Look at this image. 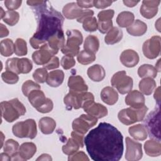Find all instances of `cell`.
I'll use <instances>...</instances> for the list:
<instances>
[{
    "label": "cell",
    "mask_w": 161,
    "mask_h": 161,
    "mask_svg": "<svg viewBox=\"0 0 161 161\" xmlns=\"http://www.w3.org/2000/svg\"><path fill=\"white\" fill-rule=\"evenodd\" d=\"M86 150L94 161H118L123 153V137L112 125L101 122L84 140Z\"/></svg>",
    "instance_id": "cell-1"
},
{
    "label": "cell",
    "mask_w": 161,
    "mask_h": 161,
    "mask_svg": "<svg viewBox=\"0 0 161 161\" xmlns=\"http://www.w3.org/2000/svg\"><path fill=\"white\" fill-rule=\"evenodd\" d=\"M26 3L35 11L38 21L36 31L30 39V43L34 49H38L50 37L62 30L64 18L50 4L47 6V1H28Z\"/></svg>",
    "instance_id": "cell-2"
},
{
    "label": "cell",
    "mask_w": 161,
    "mask_h": 161,
    "mask_svg": "<svg viewBox=\"0 0 161 161\" xmlns=\"http://www.w3.org/2000/svg\"><path fill=\"white\" fill-rule=\"evenodd\" d=\"M64 102L68 110H71L72 108L78 109L80 108L84 110L94 102V97L92 93L89 92L69 91L64 97Z\"/></svg>",
    "instance_id": "cell-3"
},
{
    "label": "cell",
    "mask_w": 161,
    "mask_h": 161,
    "mask_svg": "<svg viewBox=\"0 0 161 161\" xmlns=\"http://www.w3.org/2000/svg\"><path fill=\"white\" fill-rule=\"evenodd\" d=\"M0 106L2 117L9 123L13 122L26 113L25 106L17 98L2 101Z\"/></svg>",
    "instance_id": "cell-4"
},
{
    "label": "cell",
    "mask_w": 161,
    "mask_h": 161,
    "mask_svg": "<svg viewBox=\"0 0 161 161\" xmlns=\"http://www.w3.org/2000/svg\"><path fill=\"white\" fill-rule=\"evenodd\" d=\"M67 36L65 45L61 49L65 55L76 56L79 53V46L83 41V36L80 31L77 30H68L66 31Z\"/></svg>",
    "instance_id": "cell-5"
},
{
    "label": "cell",
    "mask_w": 161,
    "mask_h": 161,
    "mask_svg": "<svg viewBox=\"0 0 161 161\" xmlns=\"http://www.w3.org/2000/svg\"><path fill=\"white\" fill-rule=\"evenodd\" d=\"M148 111V108L145 105L140 108H128L119 111L118 118L120 122L125 125H130L136 122L142 121Z\"/></svg>",
    "instance_id": "cell-6"
},
{
    "label": "cell",
    "mask_w": 161,
    "mask_h": 161,
    "mask_svg": "<svg viewBox=\"0 0 161 161\" xmlns=\"http://www.w3.org/2000/svg\"><path fill=\"white\" fill-rule=\"evenodd\" d=\"M12 131L16 137L33 139L37 134L36 124L34 119H28L24 121L15 123L13 126Z\"/></svg>",
    "instance_id": "cell-7"
},
{
    "label": "cell",
    "mask_w": 161,
    "mask_h": 161,
    "mask_svg": "<svg viewBox=\"0 0 161 161\" xmlns=\"http://www.w3.org/2000/svg\"><path fill=\"white\" fill-rule=\"evenodd\" d=\"M64 16L69 19H76L79 23H82L86 18L93 16L94 11L91 9H82L76 3H70L65 4L62 9Z\"/></svg>",
    "instance_id": "cell-8"
},
{
    "label": "cell",
    "mask_w": 161,
    "mask_h": 161,
    "mask_svg": "<svg viewBox=\"0 0 161 161\" xmlns=\"http://www.w3.org/2000/svg\"><path fill=\"white\" fill-rule=\"evenodd\" d=\"M160 108L155 109L150 112L144 121L145 127L150 138L160 140Z\"/></svg>",
    "instance_id": "cell-9"
},
{
    "label": "cell",
    "mask_w": 161,
    "mask_h": 161,
    "mask_svg": "<svg viewBox=\"0 0 161 161\" xmlns=\"http://www.w3.org/2000/svg\"><path fill=\"white\" fill-rule=\"evenodd\" d=\"M111 83L121 94L128 93L133 87V79L126 75L125 70H121L115 73L111 79Z\"/></svg>",
    "instance_id": "cell-10"
},
{
    "label": "cell",
    "mask_w": 161,
    "mask_h": 161,
    "mask_svg": "<svg viewBox=\"0 0 161 161\" xmlns=\"http://www.w3.org/2000/svg\"><path fill=\"white\" fill-rule=\"evenodd\" d=\"M97 122V119L96 118L88 114H83L73 121L72 126L74 131L84 135L91 128L93 127Z\"/></svg>",
    "instance_id": "cell-11"
},
{
    "label": "cell",
    "mask_w": 161,
    "mask_h": 161,
    "mask_svg": "<svg viewBox=\"0 0 161 161\" xmlns=\"http://www.w3.org/2000/svg\"><path fill=\"white\" fill-rule=\"evenodd\" d=\"M160 36H153L143 43L142 51L147 58L154 59L159 55L160 52Z\"/></svg>",
    "instance_id": "cell-12"
},
{
    "label": "cell",
    "mask_w": 161,
    "mask_h": 161,
    "mask_svg": "<svg viewBox=\"0 0 161 161\" xmlns=\"http://www.w3.org/2000/svg\"><path fill=\"white\" fill-rule=\"evenodd\" d=\"M126 150L125 158L128 161H137L143 156L142 145L140 143L134 141L130 137L126 138Z\"/></svg>",
    "instance_id": "cell-13"
},
{
    "label": "cell",
    "mask_w": 161,
    "mask_h": 161,
    "mask_svg": "<svg viewBox=\"0 0 161 161\" xmlns=\"http://www.w3.org/2000/svg\"><path fill=\"white\" fill-rule=\"evenodd\" d=\"M57 53L58 52L50 48L46 43L43 45L38 50L33 53L32 59L36 64L44 65Z\"/></svg>",
    "instance_id": "cell-14"
},
{
    "label": "cell",
    "mask_w": 161,
    "mask_h": 161,
    "mask_svg": "<svg viewBox=\"0 0 161 161\" xmlns=\"http://www.w3.org/2000/svg\"><path fill=\"white\" fill-rule=\"evenodd\" d=\"M160 1H142L140 12L143 17L147 19L153 18L158 12V6Z\"/></svg>",
    "instance_id": "cell-15"
},
{
    "label": "cell",
    "mask_w": 161,
    "mask_h": 161,
    "mask_svg": "<svg viewBox=\"0 0 161 161\" xmlns=\"http://www.w3.org/2000/svg\"><path fill=\"white\" fill-rule=\"evenodd\" d=\"M145 103L144 96L137 90L130 91L125 97V103L133 108H140L145 106Z\"/></svg>",
    "instance_id": "cell-16"
},
{
    "label": "cell",
    "mask_w": 161,
    "mask_h": 161,
    "mask_svg": "<svg viewBox=\"0 0 161 161\" xmlns=\"http://www.w3.org/2000/svg\"><path fill=\"white\" fill-rule=\"evenodd\" d=\"M119 60L121 64L126 67H133L139 62V55L136 52L131 49H127L122 52Z\"/></svg>",
    "instance_id": "cell-17"
},
{
    "label": "cell",
    "mask_w": 161,
    "mask_h": 161,
    "mask_svg": "<svg viewBox=\"0 0 161 161\" xmlns=\"http://www.w3.org/2000/svg\"><path fill=\"white\" fill-rule=\"evenodd\" d=\"M68 87L70 91L75 92H87L88 90L84 79L80 75H70L68 80Z\"/></svg>",
    "instance_id": "cell-18"
},
{
    "label": "cell",
    "mask_w": 161,
    "mask_h": 161,
    "mask_svg": "<svg viewBox=\"0 0 161 161\" xmlns=\"http://www.w3.org/2000/svg\"><path fill=\"white\" fill-rule=\"evenodd\" d=\"M101 98L104 103L108 105H113L118 101V94L113 87L108 86L102 89Z\"/></svg>",
    "instance_id": "cell-19"
},
{
    "label": "cell",
    "mask_w": 161,
    "mask_h": 161,
    "mask_svg": "<svg viewBox=\"0 0 161 161\" xmlns=\"http://www.w3.org/2000/svg\"><path fill=\"white\" fill-rule=\"evenodd\" d=\"M47 43L50 48L57 52H58L60 49L61 50L65 45V36L63 30L50 37Z\"/></svg>",
    "instance_id": "cell-20"
},
{
    "label": "cell",
    "mask_w": 161,
    "mask_h": 161,
    "mask_svg": "<svg viewBox=\"0 0 161 161\" xmlns=\"http://www.w3.org/2000/svg\"><path fill=\"white\" fill-rule=\"evenodd\" d=\"M84 111L86 112L88 114L92 116L97 119L103 118L107 116L108 111L106 106H103L99 103H93L86 109H84Z\"/></svg>",
    "instance_id": "cell-21"
},
{
    "label": "cell",
    "mask_w": 161,
    "mask_h": 161,
    "mask_svg": "<svg viewBox=\"0 0 161 161\" xmlns=\"http://www.w3.org/2000/svg\"><path fill=\"white\" fill-rule=\"evenodd\" d=\"M147 30V25L143 21L140 19H136L133 23L126 28L127 32L135 36H140L143 35Z\"/></svg>",
    "instance_id": "cell-22"
},
{
    "label": "cell",
    "mask_w": 161,
    "mask_h": 161,
    "mask_svg": "<svg viewBox=\"0 0 161 161\" xmlns=\"http://www.w3.org/2000/svg\"><path fill=\"white\" fill-rule=\"evenodd\" d=\"M144 150L150 157H158L161 154V144L157 140H149L144 143Z\"/></svg>",
    "instance_id": "cell-23"
},
{
    "label": "cell",
    "mask_w": 161,
    "mask_h": 161,
    "mask_svg": "<svg viewBox=\"0 0 161 161\" xmlns=\"http://www.w3.org/2000/svg\"><path fill=\"white\" fill-rule=\"evenodd\" d=\"M87 74L89 78L94 82L103 80L106 75L104 69L99 64H95L89 67Z\"/></svg>",
    "instance_id": "cell-24"
},
{
    "label": "cell",
    "mask_w": 161,
    "mask_h": 161,
    "mask_svg": "<svg viewBox=\"0 0 161 161\" xmlns=\"http://www.w3.org/2000/svg\"><path fill=\"white\" fill-rule=\"evenodd\" d=\"M64 79V73L61 70H55L48 74L46 82L50 87H57L60 86Z\"/></svg>",
    "instance_id": "cell-25"
},
{
    "label": "cell",
    "mask_w": 161,
    "mask_h": 161,
    "mask_svg": "<svg viewBox=\"0 0 161 161\" xmlns=\"http://www.w3.org/2000/svg\"><path fill=\"white\" fill-rule=\"evenodd\" d=\"M28 98L30 104L36 109L46 101L47 97L42 91L38 89L31 91L28 96Z\"/></svg>",
    "instance_id": "cell-26"
},
{
    "label": "cell",
    "mask_w": 161,
    "mask_h": 161,
    "mask_svg": "<svg viewBox=\"0 0 161 161\" xmlns=\"http://www.w3.org/2000/svg\"><path fill=\"white\" fill-rule=\"evenodd\" d=\"M36 147L33 142H25L19 148L18 153L24 160L30 159L36 153Z\"/></svg>",
    "instance_id": "cell-27"
},
{
    "label": "cell",
    "mask_w": 161,
    "mask_h": 161,
    "mask_svg": "<svg viewBox=\"0 0 161 161\" xmlns=\"http://www.w3.org/2000/svg\"><path fill=\"white\" fill-rule=\"evenodd\" d=\"M38 126L42 133L49 135L54 131L56 127V122L52 118L43 117L39 120Z\"/></svg>",
    "instance_id": "cell-28"
},
{
    "label": "cell",
    "mask_w": 161,
    "mask_h": 161,
    "mask_svg": "<svg viewBox=\"0 0 161 161\" xmlns=\"http://www.w3.org/2000/svg\"><path fill=\"white\" fill-rule=\"evenodd\" d=\"M123 37V31L118 27H113L104 37V42L108 45H113L119 42Z\"/></svg>",
    "instance_id": "cell-29"
},
{
    "label": "cell",
    "mask_w": 161,
    "mask_h": 161,
    "mask_svg": "<svg viewBox=\"0 0 161 161\" xmlns=\"http://www.w3.org/2000/svg\"><path fill=\"white\" fill-rule=\"evenodd\" d=\"M129 134L134 139L137 140H145L147 138V132L144 125L138 124L128 128Z\"/></svg>",
    "instance_id": "cell-30"
},
{
    "label": "cell",
    "mask_w": 161,
    "mask_h": 161,
    "mask_svg": "<svg viewBox=\"0 0 161 161\" xmlns=\"http://www.w3.org/2000/svg\"><path fill=\"white\" fill-rule=\"evenodd\" d=\"M138 87L142 93L148 96L153 92V91L156 87V82L151 77H145L140 81Z\"/></svg>",
    "instance_id": "cell-31"
},
{
    "label": "cell",
    "mask_w": 161,
    "mask_h": 161,
    "mask_svg": "<svg viewBox=\"0 0 161 161\" xmlns=\"http://www.w3.org/2000/svg\"><path fill=\"white\" fill-rule=\"evenodd\" d=\"M135 16L130 11H122L116 18V23L121 28H127L134 21Z\"/></svg>",
    "instance_id": "cell-32"
},
{
    "label": "cell",
    "mask_w": 161,
    "mask_h": 161,
    "mask_svg": "<svg viewBox=\"0 0 161 161\" xmlns=\"http://www.w3.org/2000/svg\"><path fill=\"white\" fill-rule=\"evenodd\" d=\"M99 48V41L97 36L90 35L87 36L84 41V48L94 53H96Z\"/></svg>",
    "instance_id": "cell-33"
},
{
    "label": "cell",
    "mask_w": 161,
    "mask_h": 161,
    "mask_svg": "<svg viewBox=\"0 0 161 161\" xmlns=\"http://www.w3.org/2000/svg\"><path fill=\"white\" fill-rule=\"evenodd\" d=\"M138 74L142 78L151 77L153 79L157 75V70L152 65L143 64L138 68Z\"/></svg>",
    "instance_id": "cell-34"
},
{
    "label": "cell",
    "mask_w": 161,
    "mask_h": 161,
    "mask_svg": "<svg viewBox=\"0 0 161 161\" xmlns=\"http://www.w3.org/2000/svg\"><path fill=\"white\" fill-rule=\"evenodd\" d=\"M0 52L4 57H9L14 52V44L12 40L6 38L0 43Z\"/></svg>",
    "instance_id": "cell-35"
},
{
    "label": "cell",
    "mask_w": 161,
    "mask_h": 161,
    "mask_svg": "<svg viewBox=\"0 0 161 161\" xmlns=\"http://www.w3.org/2000/svg\"><path fill=\"white\" fill-rule=\"evenodd\" d=\"M80 145L79 143L73 138L68 139L67 143L62 147V152L64 153L67 155H70L77 152L79 150Z\"/></svg>",
    "instance_id": "cell-36"
},
{
    "label": "cell",
    "mask_w": 161,
    "mask_h": 161,
    "mask_svg": "<svg viewBox=\"0 0 161 161\" xmlns=\"http://www.w3.org/2000/svg\"><path fill=\"white\" fill-rule=\"evenodd\" d=\"M95 59V53L85 50L80 51L77 55V60L78 62L82 65H88L93 62Z\"/></svg>",
    "instance_id": "cell-37"
},
{
    "label": "cell",
    "mask_w": 161,
    "mask_h": 161,
    "mask_svg": "<svg viewBox=\"0 0 161 161\" xmlns=\"http://www.w3.org/2000/svg\"><path fill=\"white\" fill-rule=\"evenodd\" d=\"M14 52L18 56H24L27 54L26 42L23 38H17L14 43Z\"/></svg>",
    "instance_id": "cell-38"
},
{
    "label": "cell",
    "mask_w": 161,
    "mask_h": 161,
    "mask_svg": "<svg viewBox=\"0 0 161 161\" xmlns=\"http://www.w3.org/2000/svg\"><path fill=\"white\" fill-rule=\"evenodd\" d=\"M18 68L19 74H28L31 70L33 64L30 59L27 58H21L18 60Z\"/></svg>",
    "instance_id": "cell-39"
},
{
    "label": "cell",
    "mask_w": 161,
    "mask_h": 161,
    "mask_svg": "<svg viewBox=\"0 0 161 161\" xmlns=\"http://www.w3.org/2000/svg\"><path fill=\"white\" fill-rule=\"evenodd\" d=\"M19 14L15 11H7L3 18V21L9 26L15 25L19 21Z\"/></svg>",
    "instance_id": "cell-40"
},
{
    "label": "cell",
    "mask_w": 161,
    "mask_h": 161,
    "mask_svg": "<svg viewBox=\"0 0 161 161\" xmlns=\"http://www.w3.org/2000/svg\"><path fill=\"white\" fill-rule=\"evenodd\" d=\"M19 148V143L14 140L13 139H8L4 144V152L12 156L13 154L16 153Z\"/></svg>",
    "instance_id": "cell-41"
},
{
    "label": "cell",
    "mask_w": 161,
    "mask_h": 161,
    "mask_svg": "<svg viewBox=\"0 0 161 161\" xmlns=\"http://www.w3.org/2000/svg\"><path fill=\"white\" fill-rule=\"evenodd\" d=\"M40 89H41V87L38 84H37L35 82H33L31 80H28L23 84L21 90H22L23 94L25 96L28 97V96L31 91H33L34 90Z\"/></svg>",
    "instance_id": "cell-42"
},
{
    "label": "cell",
    "mask_w": 161,
    "mask_h": 161,
    "mask_svg": "<svg viewBox=\"0 0 161 161\" xmlns=\"http://www.w3.org/2000/svg\"><path fill=\"white\" fill-rule=\"evenodd\" d=\"M83 28L89 32H93L97 29V21L95 17L91 16L86 18L82 22Z\"/></svg>",
    "instance_id": "cell-43"
},
{
    "label": "cell",
    "mask_w": 161,
    "mask_h": 161,
    "mask_svg": "<svg viewBox=\"0 0 161 161\" xmlns=\"http://www.w3.org/2000/svg\"><path fill=\"white\" fill-rule=\"evenodd\" d=\"M48 74V73L45 68H38L33 72V78L35 82L38 83H43L47 80Z\"/></svg>",
    "instance_id": "cell-44"
},
{
    "label": "cell",
    "mask_w": 161,
    "mask_h": 161,
    "mask_svg": "<svg viewBox=\"0 0 161 161\" xmlns=\"http://www.w3.org/2000/svg\"><path fill=\"white\" fill-rule=\"evenodd\" d=\"M1 78L5 83L9 84H14L19 80V77L18 74L8 70L2 73Z\"/></svg>",
    "instance_id": "cell-45"
},
{
    "label": "cell",
    "mask_w": 161,
    "mask_h": 161,
    "mask_svg": "<svg viewBox=\"0 0 161 161\" xmlns=\"http://www.w3.org/2000/svg\"><path fill=\"white\" fill-rule=\"evenodd\" d=\"M18 58H8L6 62V70L13 72L16 74H19L18 68Z\"/></svg>",
    "instance_id": "cell-46"
},
{
    "label": "cell",
    "mask_w": 161,
    "mask_h": 161,
    "mask_svg": "<svg viewBox=\"0 0 161 161\" xmlns=\"http://www.w3.org/2000/svg\"><path fill=\"white\" fill-rule=\"evenodd\" d=\"M60 64L65 70H68L75 65V60L73 57L64 55L61 59Z\"/></svg>",
    "instance_id": "cell-47"
},
{
    "label": "cell",
    "mask_w": 161,
    "mask_h": 161,
    "mask_svg": "<svg viewBox=\"0 0 161 161\" xmlns=\"http://www.w3.org/2000/svg\"><path fill=\"white\" fill-rule=\"evenodd\" d=\"M113 28V21H97V28L101 33H108Z\"/></svg>",
    "instance_id": "cell-48"
},
{
    "label": "cell",
    "mask_w": 161,
    "mask_h": 161,
    "mask_svg": "<svg viewBox=\"0 0 161 161\" xmlns=\"http://www.w3.org/2000/svg\"><path fill=\"white\" fill-rule=\"evenodd\" d=\"M114 11L113 9H107L103 10L100 11L97 14L98 21H109L111 20L113 17L114 16Z\"/></svg>",
    "instance_id": "cell-49"
},
{
    "label": "cell",
    "mask_w": 161,
    "mask_h": 161,
    "mask_svg": "<svg viewBox=\"0 0 161 161\" xmlns=\"http://www.w3.org/2000/svg\"><path fill=\"white\" fill-rule=\"evenodd\" d=\"M53 104L52 101L49 98H47L46 101L40 107L37 108L36 110L42 113H47L50 112L53 109Z\"/></svg>",
    "instance_id": "cell-50"
},
{
    "label": "cell",
    "mask_w": 161,
    "mask_h": 161,
    "mask_svg": "<svg viewBox=\"0 0 161 161\" xmlns=\"http://www.w3.org/2000/svg\"><path fill=\"white\" fill-rule=\"evenodd\" d=\"M68 160L69 161H75V160H89V158L87 157L86 154L82 151L78 152L74 154L70 155L69 156Z\"/></svg>",
    "instance_id": "cell-51"
},
{
    "label": "cell",
    "mask_w": 161,
    "mask_h": 161,
    "mask_svg": "<svg viewBox=\"0 0 161 161\" xmlns=\"http://www.w3.org/2000/svg\"><path fill=\"white\" fill-rule=\"evenodd\" d=\"M21 3L22 1L21 0H6L4 1V4L9 11H13L20 7Z\"/></svg>",
    "instance_id": "cell-52"
},
{
    "label": "cell",
    "mask_w": 161,
    "mask_h": 161,
    "mask_svg": "<svg viewBox=\"0 0 161 161\" xmlns=\"http://www.w3.org/2000/svg\"><path fill=\"white\" fill-rule=\"evenodd\" d=\"M43 66L44 68L48 70L57 69L59 67V58L57 57L53 56L46 64Z\"/></svg>",
    "instance_id": "cell-53"
},
{
    "label": "cell",
    "mask_w": 161,
    "mask_h": 161,
    "mask_svg": "<svg viewBox=\"0 0 161 161\" xmlns=\"http://www.w3.org/2000/svg\"><path fill=\"white\" fill-rule=\"evenodd\" d=\"M113 3V1H93V5L94 7H96L97 9H104L106 8L108 6H109L110 5H111V4Z\"/></svg>",
    "instance_id": "cell-54"
},
{
    "label": "cell",
    "mask_w": 161,
    "mask_h": 161,
    "mask_svg": "<svg viewBox=\"0 0 161 161\" xmlns=\"http://www.w3.org/2000/svg\"><path fill=\"white\" fill-rule=\"evenodd\" d=\"M71 137L75 139L80 145V147L82 148L84 147V134H81L79 132L73 131L71 132Z\"/></svg>",
    "instance_id": "cell-55"
},
{
    "label": "cell",
    "mask_w": 161,
    "mask_h": 161,
    "mask_svg": "<svg viewBox=\"0 0 161 161\" xmlns=\"http://www.w3.org/2000/svg\"><path fill=\"white\" fill-rule=\"evenodd\" d=\"M77 4L80 8H89L94 6L93 1H77Z\"/></svg>",
    "instance_id": "cell-56"
},
{
    "label": "cell",
    "mask_w": 161,
    "mask_h": 161,
    "mask_svg": "<svg viewBox=\"0 0 161 161\" xmlns=\"http://www.w3.org/2000/svg\"><path fill=\"white\" fill-rule=\"evenodd\" d=\"M0 28H1V31H0V37L3 38L4 36H6L9 35V31L8 28L2 23L0 24Z\"/></svg>",
    "instance_id": "cell-57"
},
{
    "label": "cell",
    "mask_w": 161,
    "mask_h": 161,
    "mask_svg": "<svg viewBox=\"0 0 161 161\" xmlns=\"http://www.w3.org/2000/svg\"><path fill=\"white\" fill-rule=\"evenodd\" d=\"M154 99L156 100L158 105H160V87H158L157 89L155 91L154 95H153Z\"/></svg>",
    "instance_id": "cell-58"
},
{
    "label": "cell",
    "mask_w": 161,
    "mask_h": 161,
    "mask_svg": "<svg viewBox=\"0 0 161 161\" xmlns=\"http://www.w3.org/2000/svg\"><path fill=\"white\" fill-rule=\"evenodd\" d=\"M123 2V3L125 4V6H126L128 7H130V8H132V7L135 6L139 3L138 1H127V0H126V1L124 0Z\"/></svg>",
    "instance_id": "cell-59"
},
{
    "label": "cell",
    "mask_w": 161,
    "mask_h": 161,
    "mask_svg": "<svg viewBox=\"0 0 161 161\" xmlns=\"http://www.w3.org/2000/svg\"><path fill=\"white\" fill-rule=\"evenodd\" d=\"M11 160V157L7 153H1L0 154V160L1 161H9Z\"/></svg>",
    "instance_id": "cell-60"
},
{
    "label": "cell",
    "mask_w": 161,
    "mask_h": 161,
    "mask_svg": "<svg viewBox=\"0 0 161 161\" xmlns=\"http://www.w3.org/2000/svg\"><path fill=\"white\" fill-rule=\"evenodd\" d=\"M52 158L50 157V155L47 153H43L36 160H52Z\"/></svg>",
    "instance_id": "cell-61"
},
{
    "label": "cell",
    "mask_w": 161,
    "mask_h": 161,
    "mask_svg": "<svg viewBox=\"0 0 161 161\" xmlns=\"http://www.w3.org/2000/svg\"><path fill=\"white\" fill-rule=\"evenodd\" d=\"M4 14H5V12L4 11V10L3 9V8H1V19L3 18Z\"/></svg>",
    "instance_id": "cell-62"
},
{
    "label": "cell",
    "mask_w": 161,
    "mask_h": 161,
    "mask_svg": "<svg viewBox=\"0 0 161 161\" xmlns=\"http://www.w3.org/2000/svg\"><path fill=\"white\" fill-rule=\"evenodd\" d=\"M1 137H2V140H1V148L3 147V138L4 137V135H3V133L2 132H1Z\"/></svg>",
    "instance_id": "cell-63"
}]
</instances>
